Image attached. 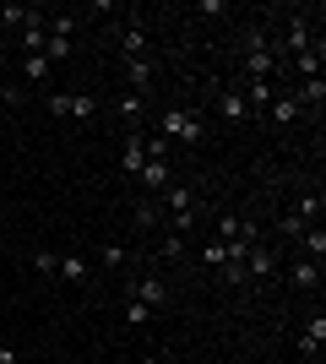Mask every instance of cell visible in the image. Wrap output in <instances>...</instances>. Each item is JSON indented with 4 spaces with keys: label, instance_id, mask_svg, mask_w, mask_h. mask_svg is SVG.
Returning a JSON list of instances; mask_svg holds the SVG:
<instances>
[{
    "label": "cell",
    "instance_id": "obj_1",
    "mask_svg": "<svg viewBox=\"0 0 326 364\" xmlns=\"http://www.w3.org/2000/svg\"><path fill=\"white\" fill-rule=\"evenodd\" d=\"M283 65L278 44L266 38V28H245V55H239V76H261V82H272V71Z\"/></svg>",
    "mask_w": 326,
    "mask_h": 364
},
{
    "label": "cell",
    "instance_id": "obj_2",
    "mask_svg": "<svg viewBox=\"0 0 326 364\" xmlns=\"http://www.w3.org/2000/svg\"><path fill=\"white\" fill-rule=\"evenodd\" d=\"M158 136L174 141V147H202L207 141V120L196 114V109H163V120H158Z\"/></svg>",
    "mask_w": 326,
    "mask_h": 364
},
{
    "label": "cell",
    "instance_id": "obj_3",
    "mask_svg": "<svg viewBox=\"0 0 326 364\" xmlns=\"http://www.w3.org/2000/svg\"><path fill=\"white\" fill-rule=\"evenodd\" d=\"M44 104L55 120H93L98 114V98H87V92H49Z\"/></svg>",
    "mask_w": 326,
    "mask_h": 364
},
{
    "label": "cell",
    "instance_id": "obj_4",
    "mask_svg": "<svg viewBox=\"0 0 326 364\" xmlns=\"http://www.w3.org/2000/svg\"><path fill=\"white\" fill-rule=\"evenodd\" d=\"M217 240H245V245H261V228H256V218L223 213V218H217Z\"/></svg>",
    "mask_w": 326,
    "mask_h": 364
},
{
    "label": "cell",
    "instance_id": "obj_5",
    "mask_svg": "<svg viewBox=\"0 0 326 364\" xmlns=\"http://www.w3.org/2000/svg\"><path fill=\"white\" fill-rule=\"evenodd\" d=\"M141 164H147V136H141V131H125V141H120V168L136 180Z\"/></svg>",
    "mask_w": 326,
    "mask_h": 364
},
{
    "label": "cell",
    "instance_id": "obj_6",
    "mask_svg": "<svg viewBox=\"0 0 326 364\" xmlns=\"http://www.w3.org/2000/svg\"><path fill=\"white\" fill-rule=\"evenodd\" d=\"M131 299H141L147 310H163V304H169V283H163V277H136V283H131Z\"/></svg>",
    "mask_w": 326,
    "mask_h": 364
},
{
    "label": "cell",
    "instance_id": "obj_7",
    "mask_svg": "<svg viewBox=\"0 0 326 364\" xmlns=\"http://www.w3.org/2000/svg\"><path fill=\"white\" fill-rule=\"evenodd\" d=\"M321 343H326V316L315 310V316L299 326V353H305V359H321Z\"/></svg>",
    "mask_w": 326,
    "mask_h": 364
},
{
    "label": "cell",
    "instance_id": "obj_8",
    "mask_svg": "<svg viewBox=\"0 0 326 364\" xmlns=\"http://www.w3.org/2000/svg\"><path fill=\"white\" fill-rule=\"evenodd\" d=\"M147 87H153V60H147V55H131V60H125V92H141V98H147Z\"/></svg>",
    "mask_w": 326,
    "mask_h": 364
},
{
    "label": "cell",
    "instance_id": "obj_9",
    "mask_svg": "<svg viewBox=\"0 0 326 364\" xmlns=\"http://www.w3.org/2000/svg\"><path fill=\"white\" fill-rule=\"evenodd\" d=\"M114 114H120V125H125V131H141L147 98H141V92H120V98H114Z\"/></svg>",
    "mask_w": 326,
    "mask_h": 364
},
{
    "label": "cell",
    "instance_id": "obj_10",
    "mask_svg": "<svg viewBox=\"0 0 326 364\" xmlns=\"http://www.w3.org/2000/svg\"><path fill=\"white\" fill-rule=\"evenodd\" d=\"M283 49H288V60L310 49V16H288V33H283Z\"/></svg>",
    "mask_w": 326,
    "mask_h": 364
},
{
    "label": "cell",
    "instance_id": "obj_11",
    "mask_svg": "<svg viewBox=\"0 0 326 364\" xmlns=\"http://www.w3.org/2000/svg\"><path fill=\"white\" fill-rule=\"evenodd\" d=\"M55 277L60 283H87L93 267H87V256H55Z\"/></svg>",
    "mask_w": 326,
    "mask_h": 364
},
{
    "label": "cell",
    "instance_id": "obj_12",
    "mask_svg": "<svg viewBox=\"0 0 326 364\" xmlns=\"http://www.w3.org/2000/svg\"><path fill=\"white\" fill-rule=\"evenodd\" d=\"M217 114H223V120L229 125H239V120H250V109H245V98H239V87H223V98H217Z\"/></svg>",
    "mask_w": 326,
    "mask_h": 364
},
{
    "label": "cell",
    "instance_id": "obj_13",
    "mask_svg": "<svg viewBox=\"0 0 326 364\" xmlns=\"http://www.w3.org/2000/svg\"><path fill=\"white\" fill-rule=\"evenodd\" d=\"M131 223H136L141 234H153V228H163V207H158L153 196H141V201H136V213H131Z\"/></svg>",
    "mask_w": 326,
    "mask_h": 364
},
{
    "label": "cell",
    "instance_id": "obj_14",
    "mask_svg": "<svg viewBox=\"0 0 326 364\" xmlns=\"http://www.w3.org/2000/svg\"><path fill=\"white\" fill-rule=\"evenodd\" d=\"M299 114H305V109L294 104V92H283V98H272V109H266V120H272V125H283V131H288V125H294Z\"/></svg>",
    "mask_w": 326,
    "mask_h": 364
},
{
    "label": "cell",
    "instance_id": "obj_15",
    "mask_svg": "<svg viewBox=\"0 0 326 364\" xmlns=\"http://www.w3.org/2000/svg\"><path fill=\"white\" fill-rule=\"evenodd\" d=\"M136 180H141V191H158V196H163V191H169V164H158V158H147Z\"/></svg>",
    "mask_w": 326,
    "mask_h": 364
},
{
    "label": "cell",
    "instance_id": "obj_16",
    "mask_svg": "<svg viewBox=\"0 0 326 364\" xmlns=\"http://www.w3.org/2000/svg\"><path fill=\"white\" fill-rule=\"evenodd\" d=\"M33 16H38V6H11V0H6V6H0V28H6V33H11V28L22 33Z\"/></svg>",
    "mask_w": 326,
    "mask_h": 364
},
{
    "label": "cell",
    "instance_id": "obj_17",
    "mask_svg": "<svg viewBox=\"0 0 326 364\" xmlns=\"http://www.w3.org/2000/svg\"><path fill=\"white\" fill-rule=\"evenodd\" d=\"M245 277L256 283V277H272V250L266 245H250V256H245Z\"/></svg>",
    "mask_w": 326,
    "mask_h": 364
},
{
    "label": "cell",
    "instance_id": "obj_18",
    "mask_svg": "<svg viewBox=\"0 0 326 364\" xmlns=\"http://www.w3.org/2000/svg\"><path fill=\"white\" fill-rule=\"evenodd\" d=\"M299 250H305V261H315V267H321V256H326V234H321V223H310L305 234H299Z\"/></svg>",
    "mask_w": 326,
    "mask_h": 364
},
{
    "label": "cell",
    "instance_id": "obj_19",
    "mask_svg": "<svg viewBox=\"0 0 326 364\" xmlns=\"http://www.w3.org/2000/svg\"><path fill=\"white\" fill-rule=\"evenodd\" d=\"M294 104H299V109H321V104H326V82H321V76H310V82H299Z\"/></svg>",
    "mask_w": 326,
    "mask_h": 364
},
{
    "label": "cell",
    "instance_id": "obj_20",
    "mask_svg": "<svg viewBox=\"0 0 326 364\" xmlns=\"http://www.w3.org/2000/svg\"><path fill=\"white\" fill-rule=\"evenodd\" d=\"M288 283H294V289H321V267H315V261H294V272H288Z\"/></svg>",
    "mask_w": 326,
    "mask_h": 364
},
{
    "label": "cell",
    "instance_id": "obj_21",
    "mask_svg": "<svg viewBox=\"0 0 326 364\" xmlns=\"http://www.w3.org/2000/svg\"><path fill=\"white\" fill-rule=\"evenodd\" d=\"M77 28H82L77 11H55L49 16V33H55V38H71V44H77Z\"/></svg>",
    "mask_w": 326,
    "mask_h": 364
},
{
    "label": "cell",
    "instance_id": "obj_22",
    "mask_svg": "<svg viewBox=\"0 0 326 364\" xmlns=\"http://www.w3.org/2000/svg\"><path fill=\"white\" fill-rule=\"evenodd\" d=\"M120 49H125V60H131V55H147V28H141V22H131V28L120 33Z\"/></svg>",
    "mask_w": 326,
    "mask_h": 364
},
{
    "label": "cell",
    "instance_id": "obj_23",
    "mask_svg": "<svg viewBox=\"0 0 326 364\" xmlns=\"http://www.w3.org/2000/svg\"><path fill=\"white\" fill-rule=\"evenodd\" d=\"M321 213H326V196H321V191H315V196H299V207H294L299 223H321Z\"/></svg>",
    "mask_w": 326,
    "mask_h": 364
},
{
    "label": "cell",
    "instance_id": "obj_24",
    "mask_svg": "<svg viewBox=\"0 0 326 364\" xmlns=\"http://www.w3.org/2000/svg\"><path fill=\"white\" fill-rule=\"evenodd\" d=\"M294 71H299V82L321 76V49H305V55H294Z\"/></svg>",
    "mask_w": 326,
    "mask_h": 364
},
{
    "label": "cell",
    "instance_id": "obj_25",
    "mask_svg": "<svg viewBox=\"0 0 326 364\" xmlns=\"http://www.w3.org/2000/svg\"><path fill=\"white\" fill-rule=\"evenodd\" d=\"M202 261L212 267V272H223V261H229V245H223V240H207V245H202Z\"/></svg>",
    "mask_w": 326,
    "mask_h": 364
},
{
    "label": "cell",
    "instance_id": "obj_26",
    "mask_svg": "<svg viewBox=\"0 0 326 364\" xmlns=\"http://www.w3.org/2000/svg\"><path fill=\"white\" fill-rule=\"evenodd\" d=\"M44 76H49L44 55H22V82H44Z\"/></svg>",
    "mask_w": 326,
    "mask_h": 364
},
{
    "label": "cell",
    "instance_id": "obj_27",
    "mask_svg": "<svg viewBox=\"0 0 326 364\" xmlns=\"http://www.w3.org/2000/svg\"><path fill=\"white\" fill-rule=\"evenodd\" d=\"M125 256H131V250H125V245H120V240H109V245H104V250H98V261H104L109 272H114V267H125Z\"/></svg>",
    "mask_w": 326,
    "mask_h": 364
},
{
    "label": "cell",
    "instance_id": "obj_28",
    "mask_svg": "<svg viewBox=\"0 0 326 364\" xmlns=\"http://www.w3.org/2000/svg\"><path fill=\"white\" fill-rule=\"evenodd\" d=\"M44 60H71V38H55V33H49L44 38Z\"/></svg>",
    "mask_w": 326,
    "mask_h": 364
},
{
    "label": "cell",
    "instance_id": "obj_29",
    "mask_svg": "<svg viewBox=\"0 0 326 364\" xmlns=\"http://www.w3.org/2000/svg\"><path fill=\"white\" fill-rule=\"evenodd\" d=\"M125 321H131V326H147V321H153V310H147L141 299H125Z\"/></svg>",
    "mask_w": 326,
    "mask_h": 364
},
{
    "label": "cell",
    "instance_id": "obj_30",
    "mask_svg": "<svg viewBox=\"0 0 326 364\" xmlns=\"http://www.w3.org/2000/svg\"><path fill=\"white\" fill-rule=\"evenodd\" d=\"M169 152H174V141H163V136H147V158H158V164H169Z\"/></svg>",
    "mask_w": 326,
    "mask_h": 364
},
{
    "label": "cell",
    "instance_id": "obj_31",
    "mask_svg": "<svg viewBox=\"0 0 326 364\" xmlns=\"http://www.w3.org/2000/svg\"><path fill=\"white\" fill-rule=\"evenodd\" d=\"M305 228H310V223H299L294 213H288V218H278V234H283V240H299V234H305Z\"/></svg>",
    "mask_w": 326,
    "mask_h": 364
},
{
    "label": "cell",
    "instance_id": "obj_32",
    "mask_svg": "<svg viewBox=\"0 0 326 364\" xmlns=\"http://www.w3.org/2000/svg\"><path fill=\"white\" fill-rule=\"evenodd\" d=\"M33 267H38V272H49V277H55V250H33Z\"/></svg>",
    "mask_w": 326,
    "mask_h": 364
},
{
    "label": "cell",
    "instance_id": "obj_33",
    "mask_svg": "<svg viewBox=\"0 0 326 364\" xmlns=\"http://www.w3.org/2000/svg\"><path fill=\"white\" fill-rule=\"evenodd\" d=\"M223 11H229L223 0H196V16H223Z\"/></svg>",
    "mask_w": 326,
    "mask_h": 364
},
{
    "label": "cell",
    "instance_id": "obj_34",
    "mask_svg": "<svg viewBox=\"0 0 326 364\" xmlns=\"http://www.w3.org/2000/svg\"><path fill=\"white\" fill-rule=\"evenodd\" d=\"M158 250H163V256H180V250H185V240H180V234H163V245H158Z\"/></svg>",
    "mask_w": 326,
    "mask_h": 364
},
{
    "label": "cell",
    "instance_id": "obj_35",
    "mask_svg": "<svg viewBox=\"0 0 326 364\" xmlns=\"http://www.w3.org/2000/svg\"><path fill=\"white\" fill-rule=\"evenodd\" d=\"M11 104H16V92L6 87V82H0V109H11Z\"/></svg>",
    "mask_w": 326,
    "mask_h": 364
},
{
    "label": "cell",
    "instance_id": "obj_36",
    "mask_svg": "<svg viewBox=\"0 0 326 364\" xmlns=\"http://www.w3.org/2000/svg\"><path fill=\"white\" fill-rule=\"evenodd\" d=\"M0 364H16V353H11V348H0Z\"/></svg>",
    "mask_w": 326,
    "mask_h": 364
},
{
    "label": "cell",
    "instance_id": "obj_37",
    "mask_svg": "<svg viewBox=\"0 0 326 364\" xmlns=\"http://www.w3.org/2000/svg\"><path fill=\"white\" fill-rule=\"evenodd\" d=\"M141 364H163V359H158V353H147V359H141Z\"/></svg>",
    "mask_w": 326,
    "mask_h": 364
}]
</instances>
